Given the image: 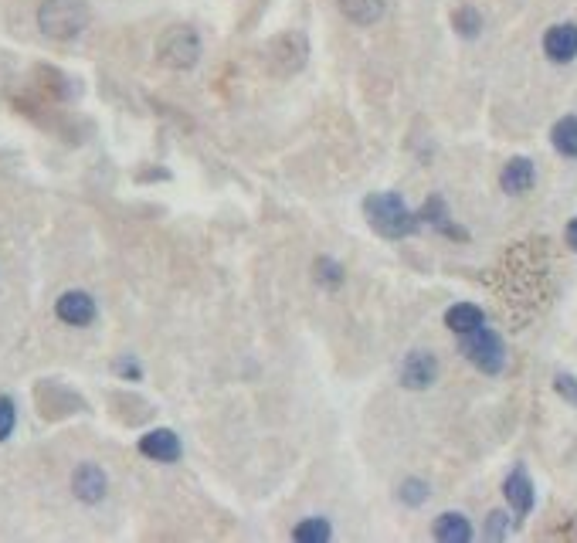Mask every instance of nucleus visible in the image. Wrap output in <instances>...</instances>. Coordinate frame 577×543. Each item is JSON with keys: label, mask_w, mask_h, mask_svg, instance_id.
Returning a JSON list of instances; mask_svg holds the SVG:
<instances>
[{"label": "nucleus", "mask_w": 577, "mask_h": 543, "mask_svg": "<svg viewBox=\"0 0 577 543\" xmlns=\"http://www.w3.org/2000/svg\"><path fill=\"white\" fill-rule=\"evenodd\" d=\"M89 4L85 0H41L38 31L51 41H72L89 28Z\"/></svg>", "instance_id": "f03ea898"}, {"label": "nucleus", "mask_w": 577, "mask_h": 543, "mask_svg": "<svg viewBox=\"0 0 577 543\" xmlns=\"http://www.w3.org/2000/svg\"><path fill=\"white\" fill-rule=\"evenodd\" d=\"M418 221H425L428 228H435L438 235H445V238H455V241H469V231L459 228V224L452 221V214L449 208H445V201L438 194H432L425 201V208L418 211Z\"/></svg>", "instance_id": "9b49d317"}, {"label": "nucleus", "mask_w": 577, "mask_h": 543, "mask_svg": "<svg viewBox=\"0 0 577 543\" xmlns=\"http://www.w3.org/2000/svg\"><path fill=\"white\" fill-rule=\"evenodd\" d=\"M337 7L350 24H357V28H370V24H377L384 17L387 0H337Z\"/></svg>", "instance_id": "4468645a"}, {"label": "nucleus", "mask_w": 577, "mask_h": 543, "mask_svg": "<svg viewBox=\"0 0 577 543\" xmlns=\"http://www.w3.org/2000/svg\"><path fill=\"white\" fill-rule=\"evenodd\" d=\"M140 455L163 465H174L180 462V455H184V445H180L177 432H170V428H153V432H146L140 438Z\"/></svg>", "instance_id": "1a4fd4ad"}, {"label": "nucleus", "mask_w": 577, "mask_h": 543, "mask_svg": "<svg viewBox=\"0 0 577 543\" xmlns=\"http://www.w3.org/2000/svg\"><path fill=\"white\" fill-rule=\"evenodd\" d=\"M309 58V45L299 31H289V34H279V38L269 45V65L275 68L279 75H292L306 65Z\"/></svg>", "instance_id": "39448f33"}, {"label": "nucleus", "mask_w": 577, "mask_h": 543, "mask_svg": "<svg viewBox=\"0 0 577 543\" xmlns=\"http://www.w3.org/2000/svg\"><path fill=\"white\" fill-rule=\"evenodd\" d=\"M14 428H17V404L7 394H0V442H7L14 435Z\"/></svg>", "instance_id": "4be33fe9"}, {"label": "nucleus", "mask_w": 577, "mask_h": 543, "mask_svg": "<svg viewBox=\"0 0 577 543\" xmlns=\"http://www.w3.org/2000/svg\"><path fill=\"white\" fill-rule=\"evenodd\" d=\"M533 184H537V170H533V160H527V157L506 160L503 174H499V187H503L506 194H527Z\"/></svg>", "instance_id": "ddd939ff"}, {"label": "nucleus", "mask_w": 577, "mask_h": 543, "mask_svg": "<svg viewBox=\"0 0 577 543\" xmlns=\"http://www.w3.org/2000/svg\"><path fill=\"white\" fill-rule=\"evenodd\" d=\"M364 214L370 221V228L381 238H408L418 231V214L401 201V194L394 191H377L364 197Z\"/></svg>", "instance_id": "f257e3e1"}, {"label": "nucleus", "mask_w": 577, "mask_h": 543, "mask_svg": "<svg viewBox=\"0 0 577 543\" xmlns=\"http://www.w3.org/2000/svg\"><path fill=\"white\" fill-rule=\"evenodd\" d=\"M564 238H567V245H571L574 252H577V218H571V221H567V231H564Z\"/></svg>", "instance_id": "a878e982"}, {"label": "nucleus", "mask_w": 577, "mask_h": 543, "mask_svg": "<svg viewBox=\"0 0 577 543\" xmlns=\"http://www.w3.org/2000/svg\"><path fill=\"white\" fill-rule=\"evenodd\" d=\"M432 533H435L438 543H469L472 540V527L462 513H442L435 520Z\"/></svg>", "instance_id": "2eb2a0df"}, {"label": "nucleus", "mask_w": 577, "mask_h": 543, "mask_svg": "<svg viewBox=\"0 0 577 543\" xmlns=\"http://www.w3.org/2000/svg\"><path fill=\"white\" fill-rule=\"evenodd\" d=\"M554 391L561 394L571 408H577V377L574 374H557L554 377Z\"/></svg>", "instance_id": "b1692460"}, {"label": "nucleus", "mask_w": 577, "mask_h": 543, "mask_svg": "<svg viewBox=\"0 0 577 543\" xmlns=\"http://www.w3.org/2000/svg\"><path fill=\"white\" fill-rule=\"evenodd\" d=\"M506 533H510V516L503 510H493L486 516V540H506Z\"/></svg>", "instance_id": "5701e85b"}, {"label": "nucleus", "mask_w": 577, "mask_h": 543, "mask_svg": "<svg viewBox=\"0 0 577 543\" xmlns=\"http://www.w3.org/2000/svg\"><path fill=\"white\" fill-rule=\"evenodd\" d=\"M113 374H116V377H126V381H140V377H143V367L136 364L133 357H119L116 364H113Z\"/></svg>", "instance_id": "393cba45"}, {"label": "nucleus", "mask_w": 577, "mask_h": 543, "mask_svg": "<svg viewBox=\"0 0 577 543\" xmlns=\"http://www.w3.org/2000/svg\"><path fill=\"white\" fill-rule=\"evenodd\" d=\"M313 275H316V282H320L323 289H340L343 286V279H347V272H343V265L337 262V258H330V255H320L313 262Z\"/></svg>", "instance_id": "6ab92c4d"}, {"label": "nucleus", "mask_w": 577, "mask_h": 543, "mask_svg": "<svg viewBox=\"0 0 577 543\" xmlns=\"http://www.w3.org/2000/svg\"><path fill=\"white\" fill-rule=\"evenodd\" d=\"M459 350L472 367H479L482 374H499L506 367V343L496 330H489L486 323L472 333L459 336Z\"/></svg>", "instance_id": "20e7f679"}, {"label": "nucleus", "mask_w": 577, "mask_h": 543, "mask_svg": "<svg viewBox=\"0 0 577 543\" xmlns=\"http://www.w3.org/2000/svg\"><path fill=\"white\" fill-rule=\"evenodd\" d=\"M292 540H296V543H330L333 540V527H330V520H323V516H309V520L296 523Z\"/></svg>", "instance_id": "a211bd4d"}, {"label": "nucleus", "mask_w": 577, "mask_h": 543, "mask_svg": "<svg viewBox=\"0 0 577 543\" xmlns=\"http://www.w3.org/2000/svg\"><path fill=\"white\" fill-rule=\"evenodd\" d=\"M201 34H197L191 24H174L160 34L157 41V58L160 65L174 68V72H191V68L201 62Z\"/></svg>", "instance_id": "7ed1b4c3"}, {"label": "nucleus", "mask_w": 577, "mask_h": 543, "mask_svg": "<svg viewBox=\"0 0 577 543\" xmlns=\"http://www.w3.org/2000/svg\"><path fill=\"white\" fill-rule=\"evenodd\" d=\"M452 28H455L459 38H479L482 14L472 4H465V7H459V11H452Z\"/></svg>", "instance_id": "aec40b11"}, {"label": "nucleus", "mask_w": 577, "mask_h": 543, "mask_svg": "<svg viewBox=\"0 0 577 543\" xmlns=\"http://www.w3.org/2000/svg\"><path fill=\"white\" fill-rule=\"evenodd\" d=\"M503 496H506V503L513 506V513L520 516H527L530 510H533V482H530V476H527V469L523 465H516V469L506 476V482H503Z\"/></svg>", "instance_id": "f8f14e48"}, {"label": "nucleus", "mask_w": 577, "mask_h": 543, "mask_svg": "<svg viewBox=\"0 0 577 543\" xmlns=\"http://www.w3.org/2000/svg\"><path fill=\"white\" fill-rule=\"evenodd\" d=\"M544 55L554 65L574 62V58H577V24L564 21V24H554V28H547V34H544Z\"/></svg>", "instance_id": "9d476101"}, {"label": "nucleus", "mask_w": 577, "mask_h": 543, "mask_svg": "<svg viewBox=\"0 0 577 543\" xmlns=\"http://www.w3.org/2000/svg\"><path fill=\"white\" fill-rule=\"evenodd\" d=\"M96 299L89 296V292L82 289H68L58 296L55 303V316L62 320L65 326H89L92 320H96Z\"/></svg>", "instance_id": "6e6552de"}, {"label": "nucleus", "mask_w": 577, "mask_h": 543, "mask_svg": "<svg viewBox=\"0 0 577 543\" xmlns=\"http://www.w3.org/2000/svg\"><path fill=\"white\" fill-rule=\"evenodd\" d=\"M398 499L404 506H425L428 499V482L425 479H404L398 486Z\"/></svg>", "instance_id": "412c9836"}, {"label": "nucleus", "mask_w": 577, "mask_h": 543, "mask_svg": "<svg viewBox=\"0 0 577 543\" xmlns=\"http://www.w3.org/2000/svg\"><path fill=\"white\" fill-rule=\"evenodd\" d=\"M482 323H486V313H482L479 306H472V303H455L449 313H445V326H449L455 336L479 330Z\"/></svg>", "instance_id": "dca6fc26"}, {"label": "nucleus", "mask_w": 577, "mask_h": 543, "mask_svg": "<svg viewBox=\"0 0 577 543\" xmlns=\"http://www.w3.org/2000/svg\"><path fill=\"white\" fill-rule=\"evenodd\" d=\"M72 493L79 503L85 506H96L106 499L109 493V479H106V472L99 469L96 462H82L79 469L72 472Z\"/></svg>", "instance_id": "0eeeda50"}, {"label": "nucleus", "mask_w": 577, "mask_h": 543, "mask_svg": "<svg viewBox=\"0 0 577 543\" xmlns=\"http://www.w3.org/2000/svg\"><path fill=\"white\" fill-rule=\"evenodd\" d=\"M398 381H401V387H408V391H428V387L438 381V360H435V353L411 350L408 357L401 360Z\"/></svg>", "instance_id": "423d86ee"}, {"label": "nucleus", "mask_w": 577, "mask_h": 543, "mask_svg": "<svg viewBox=\"0 0 577 543\" xmlns=\"http://www.w3.org/2000/svg\"><path fill=\"white\" fill-rule=\"evenodd\" d=\"M550 143L561 157H577V116H564L557 119L554 129H550Z\"/></svg>", "instance_id": "f3484780"}]
</instances>
